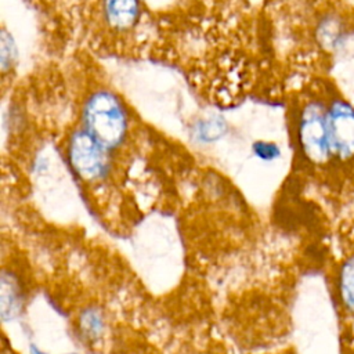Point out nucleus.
I'll use <instances>...</instances> for the list:
<instances>
[{"instance_id": "nucleus-1", "label": "nucleus", "mask_w": 354, "mask_h": 354, "mask_svg": "<svg viewBox=\"0 0 354 354\" xmlns=\"http://www.w3.org/2000/svg\"><path fill=\"white\" fill-rule=\"evenodd\" d=\"M83 124L104 147L118 148L129 131V115L122 101L109 90H97L83 106Z\"/></svg>"}, {"instance_id": "nucleus-2", "label": "nucleus", "mask_w": 354, "mask_h": 354, "mask_svg": "<svg viewBox=\"0 0 354 354\" xmlns=\"http://www.w3.org/2000/svg\"><path fill=\"white\" fill-rule=\"evenodd\" d=\"M328 130L332 160L348 163L354 160V104L346 97L333 77L326 91Z\"/></svg>"}, {"instance_id": "nucleus-3", "label": "nucleus", "mask_w": 354, "mask_h": 354, "mask_svg": "<svg viewBox=\"0 0 354 354\" xmlns=\"http://www.w3.org/2000/svg\"><path fill=\"white\" fill-rule=\"evenodd\" d=\"M108 151L86 129L73 131L66 145V156L71 167L86 181L100 180L106 174L109 169Z\"/></svg>"}, {"instance_id": "nucleus-4", "label": "nucleus", "mask_w": 354, "mask_h": 354, "mask_svg": "<svg viewBox=\"0 0 354 354\" xmlns=\"http://www.w3.org/2000/svg\"><path fill=\"white\" fill-rule=\"evenodd\" d=\"M102 17L108 26L116 32L131 29L140 15V0H101Z\"/></svg>"}, {"instance_id": "nucleus-5", "label": "nucleus", "mask_w": 354, "mask_h": 354, "mask_svg": "<svg viewBox=\"0 0 354 354\" xmlns=\"http://www.w3.org/2000/svg\"><path fill=\"white\" fill-rule=\"evenodd\" d=\"M336 293L343 311L354 318V252L343 257L337 266Z\"/></svg>"}, {"instance_id": "nucleus-6", "label": "nucleus", "mask_w": 354, "mask_h": 354, "mask_svg": "<svg viewBox=\"0 0 354 354\" xmlns=\"http://www.w3.org/2000/svg\"><path fill=\"white\" fill-rule=\"evenodd\" d=\"M1 286L7 288L11 295L8 296L7 293H1V313L4 317H14V314L19 310L21 304H19V300H21V296H19V288L17 285V282L10 278V281H7L6 275L3 274V283Z\"/></svg>"}, {"instance_id": "nucleus-7", "label": "nucleus", "mask_w": 354, "mask_h": 354, "mask_svg": "<svg viewBox=\"0 0 354 354\" xmlns=\"http://www.w3.org/2000/svg\"><path fill=\"white\" fill-rule=\"evenodd\" d=\"M225 130L224 122L220 119H212L206 120L198 127V137L203 141H213L223 136Z\"/></svg>"}, {"instance_id": "nucleus-8", "label": "nucleus", "mask_w": 354, "mask_h": 354, "mask_svg": "<svg viewBox=\"0 0 354 354\" xmlns=\"http://www.w3.org/2000/svg\"><path fill=\"white\" fill-rule=\"evenodd\" d=\"M253 152L256 153L257 158L261 160H274L281 155L279 147L274 142H267V141H257L253 144Z\"/></svg>"}, {"instance_id": "nucleus-9", "label": "nucleus", "mask_w": 354, "mask_h": 354, "mask_svg": "<svg viewBox=\"0 0 354 354\" xmlns=\"http://www.w3.org/2000/svg\"><path fill=\"white\" fill-rule=\"evenodd\" d=\"M15 58V46L12 43V39L7 35V32H3L1 35V69L3 72L7 71L14 62Z\"/></svg>"}]
</instances>
